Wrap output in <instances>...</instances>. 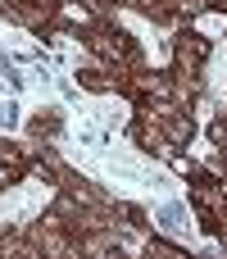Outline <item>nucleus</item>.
Returning a JSON list of instances; mask_svg holds the SVG:
<instances>
[{"instance_id": "nucleus-1", "label": "nucleus", "mask_w": 227, "mask_h": 259, "mask_svg": "<svg viewBox=\"0 0 227 259\" xmlns=\"http://www.w3.org/2000/svg\"><path fill=\"white\" fill-rule=\"evenodd\" d=\"M68 164H73L82 178L100 182L109 196L132 200V205H155V200H164V196H187V182H182L168 164H159V159H150L146 150H137L132 137H127V127L109 132L105 146L82 150V155H73Z\"/></svg>"}, {"instance_id": "nucleus-2", "label": "nucleus", "mask_w": 227, "mask_h": 259, "mask_svg": "<svg viewBox=\"0 0 227 259\" xmlns=\"http://www.w3.org/2000/svg\"><path fill=\"white\" fill-rule=\"evenodd\" d=\"M118 127H132V100H123V96H82L77 105H68V118H64V132L55 137V150L64 155V159H73V155H82V150H96V146H105L109 141V132H118Z\"/></svg>"}, {"instance_id": "nucleus-3", "label": "nucleus", "mask_w": 227, "mask_h": 259, "mask_svg": "<svg viewBox=\"0 0 227 259\" xmlns=\"http://www.w3.org/2000/svg\"><path fill=\"white\" fill-rule=\"evenodd\" d=\"M146 214H150V228H155L164 241H173V246H182V250H191V255H227L223 241H214V237L200 232L196 209H191L187 196H164V200L146 205Z\"/></svg>"}, {"instance_id": "nucleus-4", "label": "nucleus", "mask_w": 227, "mask_h": 259, "mask_svg": "<svg viewBox=\"0 0 227 259\" xmlns=\"http://www.w3.org/2000/svg\"><path fill=\"white\" fill-rule=\"evenodd\" d=\"M218 105H227V36L214 41V55L205 64V96L196 105V141H191V155L196 159H209L214 146H209V123L218 114Z\"/></svg>"}, {"instance_id": "nucleus-5", "label": "nucleus", "mask_w": 227, "mask_h": 259, "mask_svg": "<svg viewBox=\"0 0 227 259\" xmlns=\"http://www.w3.org/2000/svg\"><path fill=\"white\" fill-rule=\"evenodd\" d=\"M50 200H55V182L41 178V173H27L18 187H5V191H0V228H23V223H32Z\"/></svg>"}, {"instance_id": "nucleus-6", "label": "nucleus", "mask_w": 227, "mask_h": 259, "mask_svg": "<svg viewBox=\"0 0 227 259\" xmlns=\"http://www.w3.org/2000/svg\"><path fill=\"white\" fill-rule=\"evenodd\" d=\"M137 41H141V50H146V59H150V68H168V59H173V36H177V27L173 23H150L146 14H137V9H118L114 14Z\"/></svg>"}, {"instance_id": "nucleus-7", "label": "nucleus", "mask_w": 227, "mask_h": 259, "mask_svg": "<svg viewBox=\"0 0 227 259\" xmlns=\"http://www.w3.org/2000/svg\"><path fill=\"white\" fill-rule=\"evenodd\" d=\"M27 118H32V109H27L23 91L9 87V82H0V137H14L18 141L27 132Z\"/></svg>"}, {"instance_id": "nucleus-8", "label": "nucleus", "mask_w": 227, "mask_h": 259, "mask_svg": "<svg viewBox=\"0 0 227 259\" xmlns=\"http://www.w3.org/2000/svg\"><path fill=\"white\" fill-rule=\"evenodd\" d=\"M0 46H5V50H9V55L18 59L23 68L50 55V50H46V46H41V41H36V36L27 32V27H18V23H5V18H0Z\"/></svg>"}, {"instance_id": "nucleus-9", "label": "nucleus", "mask_w": 227, "mask_h": 259, "mask_svg": "<svg viewBox=\"0 0 227 259\" xmlns=\"http://www.w3.org/2000/svg\"><path fill=\"white\" fill-rule=\"evenodd\" d=\"M200 36H209V41H218L227 36V14H196V23H191Z\"/></svg>"}, {"instance_id": "nucleus-10", "label": "nucleus", "mask_w": 227, "mask_h": 259, "mask_svg": "<svg viewBox=\"0 0 227 259\" xmlns=\"http://www.w3.org/2000/svg\"><path fill=\"white\" fill-rule=\"evenodd\" d=\"M0 82H9V87H23V64L0 46Z\"/></svg>"}]
</instances>
